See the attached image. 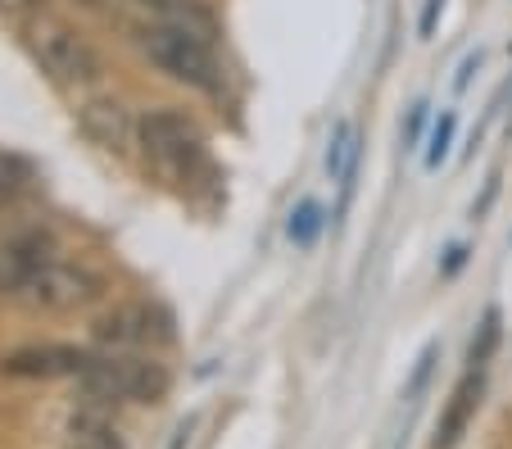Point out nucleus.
Listing matches in <instances>:
<instances>
[{"instance_id": "f03ea898", "label": "nucleus", "mask_w": 512, "mask_h": 449, "mask_svg": "<svg viewBox=\"0 0 512 449\" xmlns=\"http://www.w3.org/2000/svg\"><path fill=\"white\" fill-rule=\"evenodd\" d=\"M136 46H141V55L150 59L159 73H168L173 82H186V87H195V91H218L213 50H209V41L195 37V32L159 19L155 28L136 32Z\"/></svg>"}, {"instance_id": "f3484780", "label": "nucleus", "mask_w": 512, "mask_h": 449, "mask_svg": "<svg viewBox=\"0 0 512 449\" xmlns=\"http://www.w3.org/2000/svg\"><path fill=\"white\" fill-rule=\"evenodd\" d=\"M422 127H426V100H417V105L408 109V123H404V150H408V146H417Z\"/></svg>"}, {"instance_id": "f8f14e48", "label": "nucleus", "mask_w": 512, "mask_h": 449, "mask_svg": "<svg viewBox=\"0 0 512 449\" xmlns=\"http://www.w3.org/2000/svg\"><path fill=\"white\" fill-rule=\"evenodd\" d=\"M145 10H155L164 23H177V28L195 32V37L213 41V14L204 10L200 0H141Z\"/></svg>"}, {"instance_id": "aec40b11", "label": "nucleus", "mask_w": 512, "mask_h": 449, "mask_svg": "<svg viewBox=\"0 0 512 449\" xmlns=\"http://www.w3.org/2000/svg\"><path fill=\"white\" fill-rule=\"evenodd\" d=\"M37 0H0V14H10V19H23Z\"/></svg>"}, {"instance_id": "9d476101", "label": "nucleus", "mask_w": 512, "mask_h": 449, "mask_svg": "<svg viewBox=\"0 0 512 449\" xmlns=\"http://www.w3.org/2000/svg\"><path fill=\"white\" fill-rule=\"evenodd\" d=\"M50 245L41 236H19L0 250V295H23L41 264H50Z\"/></svg>"}, {"instance_id": "7ed1b4c3", "label": "nucleus", "mask_w": 512, "mask_h": 449, "mask_svg": "<svg viewBox=\"0 0 512 449\" xmlns=\"http://www.w3.org/2000/svg\"><path fill=\"white\" fill-rule=\"evenodd\" d=\"M32 50H37L41 69H46L59 87H91V82L100 78V55L91 50V41L78 37L68 23H37Z\"/></svg>"}, {"instance_id": "9b49d317", "label": "nucleus", "mask_w": 512, "mask_h": 449, "mask_svg": "<svg viewBox=\"0 0 512 449\" xmlns=\"http://www.w3.org/2000/svg\"><path fill=\"white\" fill-rule=\"evenodd\" d=\"M481 386H485V368H467L463 381H458L454 400H449L445 418H440V436H435V449H454L458 436L467 431V422H472L476 404H481Z\"/></svg>"}, {"instance_id": "6e6552de", "label": "nucleus", "mask_w": 512, "mask_h": 449, "mask_svg": "<svg viewBox=\"0 0 512 449\" xmlns=\"http://www.w3.org/2000/svg\"><path fill=\"white\" fill-rule=\"evenodd\" d=\"M78 127H82V137H87L91 146L109 150V155H127V150H132V137H136L132 114H127L114 96L87 100V105L78 109Z\"/></svg>"}, {"instance_id": "dca6fc26", "label": "nucleus", "mask_w": 512, "mask_h": 449, "mask_svg": "<svg viewBox=\"0 0 512 449\" xmlns=\"http://www.w3.org/2000/svg\"><path fill=\"white\" fill-rule=\"evenodd\" d=\"M349 150H354V132H349V123H336V132H331V150H327V173L336 177V182L349 164Z\"/></svg>"}, {"instance_id": "423d86ee", "label": "nucleus", "mask_w": 512, "mask_h": 449, "mask_svg": "<svg viewBox=\"0 0 512 449\" xmlns=\"http://www.w3.org/2000/svg\"><path fill=\"white\" fill-rule=\"evenodd\" d=\"M91 363L87 350L78 345H28L0 359V372L10 377H32V381H55V377H82Z\"/></svg>"}, {"instance_id": "f257e3e1", "label": "nucleus", "mask_w": 512, "mask_h": 449, "mask_svg": "<svg viewBox=\"0 0 512 449\" xmlns=\"http://www.w3.org/2000/svg\"><path fill=\"white\" fill-rule=\"evenodd\" d=\"M91 400L100 404H159L173 391V377L159 359H141V354H100L82 372Z\"/></svg>"}, {"instance_id": "2eb2a0df", "label": "nucleus", "mask_w": 512, "mask_h": 449, "mask_svg": "<svg viewBox=\"0 0 512 449\" xmlns=\"http://www.w3.org/2000/svg\"><path fill=\"white\" fill-rule=\"evenodd\" d=\"M494 345H499V309H485L481 318V336L472 341V354H467V368H485L494 354Z\"/></svg>"}, {"instance_id": "4be33fe9", "label": "nucleus", "mask_w": 512, "mask_h": 449, "mask_svg": "<svg viewBox=\"0 0 512 449\" xmlns=\"http://www.w3.org/2000/svg\"><path fill=\"white\" fill-rule=\"evenodd\" d=\"M87 5H109V0H87Z\"/></svg>"}, {"instance_id": "a211bd4d", "label": "nucleus", "mask_w": 512, "mask_h": 449, "mask_svg": "<svg viewBox=\"0 0 512 449\" xmlns=\"http://www.w3.org/2000/svg\"><path fill=\"white\" fill-rule=\"evenodd\" d=\"M440 10H445V0H426L422 19H417V32H422V37H431V32H435V19H440Z\"/></svg>"}, {"instance_id": "ddd939ff", "label": "nucleus", "mask_w": 512, "mask_h": 449, "mask_svg": "<svg viewBox=\"0 0 512 449\" xmlns=\"http://www.w3.org/2000/svg\"><path fill=\"white\" fill-rule=\"evenodd\" d=\"M290 241L295 245H304V250H309L313 241H318V232H322V205L318 200H300V205H295V214H290Z\"/></svg>"}, {"instance_id": "0eeeda50", "label": "nucleus", "mask_w": 512, "mask_h": 449, "mask_svg": "<svg viewBox=\"0 0 512 449\" xmlns=\"http://www.w3.org/2000/svg\"><path fill=\"white\" fill-rule=\"evenodd\" d=\"M155 323H164L150 304H123V309H114V313H105L96 323V341L105 345L109 354H127V350H141V345H150V341H164V327H155Z\"/></svg>"}, {"instance_id": "412c9836", "label": "nucleus", "mask_w": 512, "mask_h": 449, "mask_svg": "<svg viewBox=\"0 0 512 449\" xmlns=\"http://www.w3.org/2000/svg\"><path fill=\"white\" fill-rule=\"evenodd\" d=\"M463 259H467V245H454V250H449V259H445V273H458V268H463Z\"/></svg>"}, {"instance_id": "6ab92c4d", "label": "nucleus", "mask_w": 512, "mask_h": 449, "mask_svg": "<svg viewBox=\"0 0 512 449\" xmlns=\"http://www.w3.org/2000/svg\"><path fill=\"white\" fill-rule=\"evenodd\" d=\"M476 69H481V50H476V55H467V59H463V73H458V82H454V87L463 91L467 82H472V73H476Z\"/></svg>"}, {"instance_id": "39448f33", "label": "nucleus", "mask_w": 512, "mask_h": 449, "mask_svg": "<svg viewBox=\"0 0 512 449\" xmlns=\"http://www.w3.org/2000/svg\"><path fill=\"white\" fill-rule=\"evenodd\" d=\"M96 295H100V277H91L87 268H73V264H59V259H50V264L37 268V277L28 282L23 300H28L32 309L68 313V309H82V304H91Z\"/></svg>"}, {"instance_id": "20e7f679", "label": "nucleus", "mask_w": 512, "mask_h": 449, "mask_svg": "<svg viewBox=\"0 0 512 449\" xmlns=\"http://www.w3.org/2000/svg\"><path fill=\"white\" fill-rule=\"evenodd\" d=\"M136 132H141L145 155L155 159L159 168H168V173H191L204 159L200 132H195V123L186 114H177V109H150V114L136 123Z\"/></svg>"}, {"instance_id": "4468645a", "label": "nucleus", "mask_w": 512, "mask_h": 449, "mask_svg": "<svg viewBox=\"0 0 512 449\" xmlns=\"http://www.w3.org/2000/svg\"><path fill=\"white\" fill-rule=\"evenodd\" d=\"M454 132H458V114H454V109H445V114H440V123L431 127V146H426V168H440V164L449 159Z\"/></svg>"}, {"instance_id": "1a4fd4ad", "label": "nucleus", "mask_w": 512, "mask_h": 449, "mask_svg": "<svg viewBox=\"0 0 512 449\" xmlns=\"http://www.w3.org/2000/svg\"><path fill=\"white\" fill-rule=\"evenodd\" d=\"M64 445L68 449H127L123 445V431L114 427V418H109V409L100 400H82L78 409L68 413L64 422Z\"/></svg>"}]
</instances>
